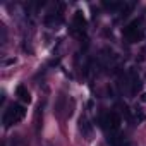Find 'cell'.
<instances>
[{
	"label": "cell",
	"mask_w": 146,
	"mask_h": 146,
	"mask_svg": "<svg viewBox=\"0 0 146 146\" xmlns=\"http://www.w3.org/2000/svg\"><path fill=\"white\" fill-rule=\"evenodd\" d=\"M24 113H26L24 107H21V105H12L11 110H7L5 115H4L5 125H11V124H14V122H19V120L24 117Z\"/></svg>",
	"instance_id": "cell-1"
},
{
	"label": "cell",
	"mask_w": 146,
	"mask_h": 146,
	"mask_svg": "<svg viewBox=\"0 0 146 146\" xmlns=\"http://www.w3.org/2000/svg\"><path fill=\"white\" fill-rule=\"evenodd\" d=\"M16 93H17V96H19L23 102H28V103H29V100H31V98H29V91H26V88H24V86H19Z\"/></svg>",
	"instance_id": "cell-2"
}]
</instances>
